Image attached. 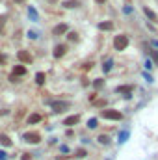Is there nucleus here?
Segmentation results:
<instances>
[{"mask_svg":"<svg viewBox=\"0 0 158 160\" xmlns=\"http://www.w3.org/2000/svg\"><path fill=\"white\" fill-rule=\"evenodd\" d=\"M100 117L112 119V121H121V119H123V114H121L119 110H103V112H100Z\"/></svg>","mask_w":158,"mask_h":160,"instance_id":"obj_1","label":"nucleus"},{"mask_svg":"<svg viewBox=\"0 0 158 160\" xmlns=\"http://www.w3.org/2000/svg\"><path fill=\"white\" fill-rule=\"evenodd\" d=\"M114 47L117 48V51H125V48L129 47V37L126 36H117L114 39Z\"/></svg>","mask_w":158,"mask_h":160,"instance_id":"obj_2","label":"nucleus"},{"mask_svg":"<svg viewBox=\"0 0 158 160\" xmlns=\"http://www.w3.org/2000/svg\"><path fill=\"white\" fill-rule=\"evenodd\" d=\"M69 106H71V104L67 101H56V102H52V110H54V112H63V110H67Z\"/></svg>","mask_w":158,"mask_h":160,"instance_id":"obj_3","label":"nucleus"},{"mask_svg":"<svg viewBox=\"0 0 158 160\" xmlns=\"http://www.w3.org/2000/svg\"><path fill=\"white\" fill-rule=\"evenodd\" d=\"M22 138L26 140L28 143H39V140H41V136H39V132H26Z\"/></svg>","mask_w":158,"mask_h":160,"instance_id":"obj_4","label":"nucleus"},{"mask_svg":"<svg viewBox=\"0 0 158 160\" xmlns=\"http://www.w3.org/2000/svg\"><path fill=\"white\" fill-rule=\"evenodd\" d=\"M17 58L21 60L22 63H30V62H32V56H30V52H26V51H19L17 52Z\"/></svg>","mask_w":158,"mask_h":160,"instance_id":"obj_5","label":"nucleus"},{"mask_svg":"<svg viewBox=\"0 0 158 160\" xmlns=\"http://www.w3.org/2000/svg\"><path fill=\"white\" fill-rule=\"evenodd\" d=\"M132 89H134V86H130V84H129V86H119V88H117V93H125L126 97H129V95L132 93Z\"/></svg>","mask_w":158,"mask_h":160,"instance_id":"obj_6","label":"nucleus"},{"mask_svg":"<svg viewBox=\"0 0 158 160\" xmlns=\"http://www.w3.org/2000/svg\"><path fill=\"white\" fill-rule=\"evenodd\" d=\"M65 32H67V24H58V26H54V30H52L54 36H60V34H65Z\"/></svg>","mask_w":158,"mask_h":160,"instance_id":"obj_7","label":"nucleus"},{"mask_svg":"<svg viewBox=\"0 0 158 160\" xmlns=\"http://www.w3.org/2000/svg\"><path fill=\"white\" fill-rule=\"evenodd\" d=\"M63 54H65V45H56V47H54V56L62 58Z\"/></svg>","mask_w":158,"mask_h":160,"instance_id":"obj_8","label":"nucleus"},{"mask_svg":"<svg viewBox=\"0 0 158 160\" xmlns=\"http://www.w3.org/2000/svg\"><path fill=\"white\" fill-rule=\"evenodd\" d=\"M22 74H26V67H24V65H15L13 76H22Z\"/></svg>","mask_w":158,"mask_h":160,"instance_id":"obj_9","label":"nucleus"},{"mask_svg":"<svg viewBox=\"0 0 158 160\" xmlns=\"http://www.w3.org/2000/svg\"><path fill=\"white\" fill-rule=\"evenodd\" d=\"M78 116H71V117H67V119H65V121H63V125H67V127H73V125H76V123H78Z\"/></svg>","mask_w":158,"mask_h":160,"instance_id":"obj_10","label":"nucleus"},{"mask_svg":"<svg viewBox=\"0 0 158 160\" xmlns=\"http://www.w3.org/2000/svg\"><path fill=\"white\" fill-rule=\"evenodd\" d=\"M0 143H2L4 147H9V145H11V140H9L6 134H0Z\"/></svg>","mask_w":158,"mask_h":160,"instance_id":"obj_11","label":"nucleus"},{"mask_svg":"<svg viewBox=\"0 0 158 160\" xmlns=\"http://www.w3.org/2000/svg\"><path fill=\"white\" fill-rule=\"evenodd\" d=\"M143 11H145V15L151 19V21H156V13L152 11V9H149V8H143Z\"/></svg>","mask_w":158,"mask_h":160,"instance_id":"obj_12","label":"nucleus"},{"mask_svg":"<svg viewBox=\"0 0 158 160\" xmlns=\"http://www.w3.org/2000/svg\"><path fill=\"white\" fill-rule=\"evenodd\" d=\"M63 6H65V8H78V6H80V2H78V0H67Z\"/></svg>","mask_w":158,"mask_h":160,"instance_id":"obj_13","label":"nucleus"},{"mask_svg":"<svg viewBox=\"0 0 158 160\" xmlns=\"http://www.w3.org/2000/svg\"><path fill=\"white\" fill-rule=\"evenodd\" d=\"M99 30H114L112 22H99Z\"/></svg>","mask_w":158,"mask_h":160,"instance_id":"obj_14","label":"nucleus"},{"mask_svg":"<svg viewBox=\"0 0 158 160\" xmlns=\"http://www.w3.org/2000/svg\"><path fill=\"white\" fill-rule=\"evenodd\" d=\"M41 121V116L39 114H32V116L28 117V123H39Z\"/></svg>","mask_w":158,"mask_h":160,"instance_id":"obj_15","label":"nucleus"},{"mask_svg":"<svg viewBox=\"0 0 158 160\" xmlns=\"http://www.w3.org/2000/svg\"><path fill=\"white\" fill-rule=\"evenodd\" d=\"M28 15H30V19H32V21H37V11H35L32 6L28 8Z\"/></svg>","mask_w":158,"mask_h":160,"instance_id":"obj_16","label":"nucleus"},{"mask_svg":"<svg viewBox=\"0 0 158 160\" xmlns=\"http://www.w3.org/2000/svg\"><path fill=\"white\" fill-rule=\"evenodd\" d=\"M99 143H103V145H108V143H110V138L106 136V134H100V136H99Z\"/></svg>","mask_w":158,"mask_h":160,"instance_id":"obj_17","label":"nucleus"},{"mask_svg":"<svg viewBox=\"0 0 158 160\" xmlns=\"http://www.w3.org/2000/svg\"><path fill=\"white\" fill-rule=\"evenodd\" d=\"M35 82H37V84H45V73H37V74H35Z\"/></svg>","mask_w":158,"mask_h":160,"instance_id":"obj_18","label":"nucleus"},{"mask_svg":"<svg viewBox=\"0 0 158 160\" xmlns=\"http://www.w3.org/2000/svg\"><path fill=\"white\" fill-rule=\"evenodd\" d=\"M112 65H114V62H112V60H108V62H106L104 65H103V71H104V73H108L110 69H112Z\"/></svg>","mask_w":158,"mask_h":160,"instance_id":"obj_19","label":"nucleus"},{"mask_svg":"<svg viewBox=\"0 0 158 160\" xmlns=\"http://www.w3.org/2000/svg\"><path fill=\"white\" fill-rule=\"evenodd\" d=\"M149 54H151V58L154 60V63H156V65H158V51H151Z\"/></svg>","mask_w":158,"mask_h":160,"instance_id":"obj_20","label":"nucleus"},{"mask_svg":"<svg viewBox=\"0 0 158 160\" xmlns=\"http://www.w3.org/2000/svg\"><path fill=\"white\" fill-rule=\"evenodd\" d=\"M126 138H129V131H123V132L119 134V142H125Z\"/></svg>","mask_w":158,"mask_h":160,"instance_id":"obj_21","label":"nucleus"},{"mask_svg":"<svg viewBox=\"0 0 158 160\" xmlns=\"http://www.w3.org/2000/svg\"><path fill=\"white\" fill-rule=\"evenodd\" d=\"M86 154H88V153H86V149H78V151H76V156H78V158H84Z\"/></svg>","mask_w":158,"mask_h":160,"instance_id":"obj_22","label":"nucleus"},{"mask_svg":"<svg viewBox=\"0 0 158 160\" xmlns=\"http://www.w3.org/2000/svg\"><path fill=\"white\" fill-rule=\"evenodd\" d=\"M88 127H89V128H95V127H97V119H89V121H88Z\"/></svg>","mask_w":158,"mask_h":160,"instance_id":"obj_23","label":"nucleus"},{"mask_svg":"<svg viewBox=\"0 0 158 160\" xmlns=\"http://www.w3.org/2000/svg\"><path fill=\"white\" fill-rule=\"evenodd\" d=\"M103 84H104V82H103L100 78H99V80H95V88H97V89H100V88H103Z\"/></svg>","mask_w":158,"mask_h":160,"instance_id":"obj_24","label":"nucleus"},{"mask_svg":"<svg viewBox=\"0 0 158 160\" xmlns=\"http://www.w3.org/2000/svg\"><path fill=\"white\" fill-rule=\"evenodd\" d=\"M67 37L71 39V41H76V39H78V36H76V34H74V32H71V34H69V36H67Z\"/></svg>","mask_w":158,"mask_h":160,"instance_id":"obj_25","label":"nucleus"},{"mask_svg":"<svg viewBox=\"0 0 158 160\" xmlns=\"http://www.w3.org/2000/svg\"><path fill=\"white\" fill-rule=\"evenodd\" d=\"M6 158H8V154L4 153V151H0V160H6Z\"/></svg>","mask_w":158,"mask_h":160,"instance_id":"obj_26","label":"nucleus"},{"mask_svg":"<svg viewBox=\"0 0 158 160\" xmlns=\"http://www.w3.org/2000/svg\"><path fill=\"white\" fill-rule=\"evenodd\" d=\"M28 37H32V39H35V37H37V34H35V32H28Z\"/></svg>","mask_w":158,"mask_h":160,"instance_id":"obj_27","label":"nucleus"},{"mask_svg":"<svg viewBox=\"0 0 158 160\" xmlns=\"http://www.w3.org/2000/svg\"><path fill=\"white\" fill-rule=\"evenodd\" d=\"M0 63H6V56H2V54H0Z\"/></svg>","mask_w":158,"mask_h":160,"instance_id":"obj_28","label":"nucleus"},{"mask_svg":"<svg viewBox=\"0 0 158 160\" xmlns=\"http://www.w3.org/2000/svg\"><path fill=\"white\" fill-rule=\"evenodd\" d=\"M95 2H97V4H104L106 0H95Z\"/></svg>","mask_w":158,"mask_h":160,"instance_id":"obj_29","label":"nucleus"},{"mask_svg":"<svg viewBox=\"0 0 158 160\" xmlns=\"http://www.w3.org/2000/svg\"><path fill=\"white\" fill-rule=\"evenodd\" d=\"M15 2H24V0H15Z\"/></svg>","mask_w":158,"mask_h":160,"instance_id":"obj_30","label":"nucleus"},{"mask_svg":"<svg viewBox=\"0 0 158 160\" xmlns=\"http://www.w3.org/2000/svg\"><path fill=\"white\" fill-rule=\"evenodd\" d=\"M0 32H2V28H0Z\"/></svg>","mask_w":158,"mask_h":160,"instance_id":"obj_31","label":"nucleus"}]
</instances>
